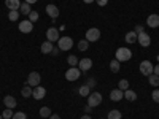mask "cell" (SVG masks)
<instances>
[{"label": "cell", "mask_w": 159, "mask_h": 119, "mask_svg": "<svg viewBox=\"0 0 159 119\" xmlns=\"http://www.w3.org/2000/svg\"><path fill=\"white\" fill-rule=\"evenodd\" d=\"M32 92H34V89H32L29 84H25V86L21 89V94H22V97H24V99H29V97H32Z\"/></svg>", "instance_id": "cell-20"}, {"label": "cell", "mask_w": 159, "mask_h": 119, "mask_svg": "<svg viewBox=\"0 0 159 119\" xmlns=\"http://www.w3.org/2000/svg\"><path fill=\"white\" fill-rule=\"evenodd\" d=\"M96 2H97V5H99V7H105V5L108 3V0H96Z\"/></svg>", "instance_id": "cell-38"}, {"label": "cell", "mask_w": 159, "mask_h": 119, "mask_svg": "<svg viewBox=\"0 0 159 119\" xmlns=\"http://www.w3.org/2000/svg\"><path fill=\"white\" fill-rule=\"evenodd\" d=\"M8 19H10L11 22H16V21L19 19V11H18V10H10V13H8Z\"/></svg>", "instance_id": "cell-25"}, {"label": "cell", "mask_w": 159, "mask_h": 119, "mask_svg": "<svg viewBox=\"0 0 159 119\" xmlns=\"http://www.w3.org/2000/svg\"><path fill=\"white\" fill-rule=\"evenodd\" d=\"M59 38H61V35H59V29H56V27H49V29L46 30V40H48V42L54 43V42H57Z\"/></svg>", "instance_id": "cell-9"}, {"label": "cell", "mask_w": 159, "mask_h": 119, "mask_svg": "<svg viewBox=\"0 0 159 119\" xmlns=\"http://www.w3.org/2000/svg\"><path fill=\"white\" fill-rule=\"evenodd\" d=\"M67 62H69V65H70V67H78V62H80V59L76 57V56H69L67 57Z\"/></svg>", "instance_id": "cell-28"}, {"label": "cell", "mask_w": 159, "mask_h": 119, "mask_svg": "<svg viewBox=\"0 0 159 119\" xmlns=\"http://www.w3.org/2000/svg\"><path fill=\"white\" fill-rule=\"evenodd\" d=\"M84 3H92V2H96V0H83Z\"/></svg>", "instance_id": "cell-44"}, {"label": "cell", "mask_w": 159, "mask_h": 119, "mask_svg": "<svg viewBox=\"0 0 159 119\" xmlns=\"http://www.w3.org/2000/svg\"><path fill=\"white\" fill-rule=\"evenodd\" d=\"M157 60H159V56H157Z\"/></svg>", "instance_id": "cell-47"}, {"label": "cell", "mask_w": 159, "mask_h": 119, "mask_svg": "<svg viewBox=\"0 0 159 119\" xmlns=\"http://www.w3.org/2000/svg\"><path fill=\"white\" fill-rule=\"evenodd\" d=\"M118 89L127 90V89H129V81H127V79H121V81H119V84H118Z\"/></svg>", "instance_id": "cell-31"}, {"label": "cell", "mask_w": 159, "mask_h": 119, "mask_svg": "<svg viewBox=\"0 0 159 119\" xmlns=\"http://www.w3.org/2000/svg\"><path fill=\"white\" fill-rule=\"evenodd\" d=\"M78 94L81 95V97H88V95L91 94V87H89V86H86V84H84V86H81V87L78 89Z\"/></svg>", "instance_id": "cell-26"}, {"label": "cell", "mask_w": 159, "mask_h": 119, "mask_svg": "<svg viewBox=\"0 0 159 119\" xmlns=\"http://www.w3.org/2000/svg\"><path fill=\"white\" fill-rule=\"evenodd\" d=\"M45 95H46V89H45L43 86H35V87H34L32 97H34L35 100H42V99H45Z\"/></svg>", "instance_id": "cell-12"}, {"label": "cell", "mask_w": 159, "mask_h": 119, "mask_svg": "<svg viewBox=\"0 0 159 119\" xmlns=\"http://www.w3.org/2000/svg\"><path fill=\"white\" fill-rule=\"evenodd\" d=\"M88 46H89L88 40H81V42H78V49H80V51H86Z\"/></svg>", "instance_id": "cell-30"}, {"label": "cell", "mask_w": 159, "mask_h": 119, "mask_svg": "<svg viewBox=\"0 0 159 119\" xmlns=\"http://www.w3.org/2000/svg\"><path fill=\"white\" fill-rule=\"evenodd\" d=\"M124 38H126V43H130V45H132V43L137 42V33H135V32H127Z\"/></svg>", "instance_id": "cell-23"}, {"label": "cell", "mask_w": 159, "mask_h": 119, "mask_svg": "<svg viewBox=\"0 0 159 119\" xmlns=\"http://www.w3.org/2000/svg\"><path fill=\"white\" fill-rule=\"evenodd\" d=\"M46 13H48V16H49L52 21L59 18V8H57L56 5H52V3L46 5Z\"/></svg>", "instance_id": "cell-13"}, {"label": "cell", "mask_w": 159, "mask_h": 119, "mask_svg": "<svg viewBox=\"0 0 159 119\" xmlns=\"http://www.w3.org/2000/svg\"><path fill=\"white\" fill-rule=\"evenodd\" d=\"M81 70H80L78 67H70L67 72H65V79H67V81H76V79L80 78V73Z\"/></svg>", "instance_id": "cell-6"}, {"label": "cell", "mask_w": 159, "mask_h": 119, "mask_svg": "<svg viewBox=\"0 0 159 119\" xmlns=\"http://www.w3.org/2000/svg\"><path fill=\"white\" fill-rule=\"evenodd\" d=\"M91 110H92V107H89V105H86V107H84V111H86V113H89Z\"/></svg>", "instance_id": "cell-42"}, {"label": "cell", "mask_w": 159, "mask_h": 119, "mask_svg": "<svg viewBox=\"0 0 159 119\" xmlns=\"http://www.w3.org/2000/svg\"><path fill=\"white\" fill-rule=\"evenodd\" d=\"M110 99H111L113 102L123 100V99H124V90H121V89H113V90L110 92Z\"/></svg>", "instance_id": "cell-14"}, {"label": "cell", "mask_w": 159, "mask_h": 119, "mask_svg": "<svg viewBox=\"0 0 159 119\" xmlns=\"http://www.w3.org/2000/svg\"><path fill=\"white\" fill-rule=\"evenodd\" d=\"M121 117H123V114L119 110H110L108 116H107V119H121Z\"/></svg>", "instance_id": "cell-22"}, {"label": "cell", "mask_w": 159, "mask_h": 119, "mask_svg": "<svg viewBox=\"0 0 159 119\" xmlns=\"http://www.w3.org/2000/svg\"><path fill=\"white\" fill-rule=\"evenodd\" d=\"M25 2H27L29 5H32V3H35V2H38V0H25Z\"/></svg>", "instance_id": "cell-43"}, {"label": "cell", "mask_w": 159, "mask_h": 119, "mask_svg": "<svg viewBox=\"0 0 159 119\" xmlns=\"http://www.w3.org/2000/svg\"><path fill=\"white\" fill-rule=\"evenodd\" d=\"M57 48L61 49V51H69V49H72L73 48V40L70 38V37H61L59 40H57Z\"/></svg>", "instance_id": "cell-2"}, {"label": "cell", "mask_w": 159, "mask_h": 119, "mask_svg": "<svg viewBox=\"0 0 159 119\" xmlns=\"http://www.w3.org/2000/svg\"><path fill=\"white\" fill-rule=\"evenodd\" d=\"M99 38H100V30L97 27H92V29H88L86 30V40H88L89 43L97 42Z\"/></svg>", "instance_id": "cell-7"}, {"label": "cell", "mask_w": 159, "mask_h": 119, "mask_svg": "<svg viewBox=\"0 0 159 119\" xmlns=\"http://www.w3.org/2000/svg\"><path fill=\"white\" fill-rule=\"evenodd\" d=\"M147 24H148V27H151V29L159 27V15H150L148 19H147Z\"/></svg>", "instance_id": "cell-15"}, {"label": "cell", "mask_w": 159, "mask_h": 119, "mask_svg": "<svg viewBox=\"0 0 159 119\" xmlns=\"http://www.w3.org/2000/svg\"><path fill=\"white\" fill-rule=\"evenodd\" d=\"M80 119H91V117H89L88 114H84V116H81V117H80Z\"/></svg>", "instance_id": "cell-45"}, {"label": "cell", "mask_w": 159, "mask_h": 119, "mask_svg": "<svg viewBox=\"0 0 159 119\" xmlns=\"http://www.w3.org/2000/svg\"><path fill=\"white\" fill-rule=\"evenodd\" d=\"M19 13H22V15H25V16H29V13L32 11V8H30V5L27 3V2H24V3H21V7H19Z\"/></svg>", "instance_id": "cell-24"}, {"label": "cell", "mask_w": 159, "mask_h": 119, "mask_svg": "<svg viewBox=\"0 0 159 119\" xmlns=\"http://www.w3.org/2000/svg\"><path fill=\"white\" fill-rule=\"evenodd\" d=\"M59 52H61V49H59V48H52V51H51V54H54V56H57Z\"/></svg>", "instance_id": "cell-39"}, {"label": "cell", "mask_w": 159, "mask_h": 119, "mask_svg": "<svg viewBox=\"0 0 159 119\" xmlns=\"http://www.w3.org/2000/svg\"><path fill=\"white\" fill-rule=\"evenodd\" d=\"M11 119H25V114H24L22 111H16L15 114H13Z\"/></svg>", "instance_id": "cell-35"}, {"label": "cell", "mask_w": 159, "mask_h": 119, "mask_svg": "<svg viewBox=\"0 0 159 119\" xmlns=\"http://www.w3.org/2000/svg\"><path fill=\"white\" fill-rule=\"evenodd\" d=\"M132 57V51L129 48H118L116 49V60L119 62H127Z\"/></svg>", "instance_id": "cell-1"}, {"label": "cell", "mask_w": 159, "mask_h": 119, "mask_svg": "<svg viewBox=\"0 0 159 119\" xmlns=\"http://www.w3.org/2000/svg\"><path fill=\"white\" fill-rule=\"evenodd\" d=\"M124 99H127L129 102H135V100H137V92L132 90V89L124 90Z\"/></svg>", "instance_id": "cell-18"}, {"label": "cell", "mask_w": 159, "mask_h": 119, "mask_svg": "<svg viewBox=\"0 0 159 119\" xmlns=\"http://www.w3.org/2000/svg\"><path fill=\"white\" fill-rule=\"evenodd\" d=\"M78 68L81 70V72H88V70H91V68H92V59H89V57L80 59V62H78Z\"/></svg>", "instance_id": "cell-10"}, {"label": "cell", "mask_w": 159, "mask_h": 119, "mask_svg": "<svg viewBox=\"0 0 159 119\" xmlns=\"http://www.w3.org/2000/svg\"><path fill=\"white\" fill-rule=\"evenodd\" d=\"M32 30H34V22H30L29 19L19 22V32H22V33H30Z\"/></svg>", "instance_id": "cell-11"}, {"label": "cell", "mask_w": 159, "mask_h": 119, "mask_svg": "<svg viewBox=\"0 0 159 119\" xmlns=\"http://www.w3.org/2000/svg\"><path fill=\"white\" fill-rule=\"evenodd\" d=\"M5 5H7V8H10V10H19L21 2H19V0H5Z\"/></svg>", "instance_id": "cell-19"}, {"label": "cell", "mask_w": 159, "mask_h": 119, "mask_svg": "<svg viewBox=\"0 0 159 119\" xmlns=\"http://www.w3.org/2000/svg\"><path fill=\"white\" fill-rule=\"evenodd\" d=\"M49 119H61V116H59V114H51Z\"/></svg>", "instance_id": "cell-41"}, {"label": "cell", "mask_w": 159, "mask_h": 119, "mask_svg": "<svg viewBox=\"0 0 159 119\" xmlns=\"http://www.w3.org/2000/svg\"><path fill=\"white\" fill-rule=\"evenodd\" d=\"M140 73L143 75V76H150V75H153V68H154V65L150 62V60H143L142 64H140Z\"/></svg>", "instance_id": "cell-4"}, {"label": "cell", "mask_w": 159, "mask_h": 119, "mask_svg": "<svg viewBox=\"0 0 159 119\" xmlns=\"http://www.w3.org/2000/svg\"><path fill=\"white\" fill-rule=\"evenodd\" d=\"M0 119H3V117H2V114H0Z\"/></svg>", "instance_id": "cell-46"}, {"label": "cell", "mask_w": 159, "mask_h": 119, "mask_svg": "<svg viewBox=\"0 0 159 119\" xmlns=\"http://www.w3.org/2000/svg\"><path fill=\"white\" fill-rule=\"evenodd\" d=\"M134 32H135V33H142V32H145V30H143V25H142V24H137V25H135V29H134Z\"/></svg>", "instance_id": "cell-36"}, {"label": "cell", "mask_w": 159, "mask_h": 119, "mask_svg": "<svg viewBox=\"0 0 159 119\" xmlns=\"http://www.w3.org/2000/svg\"><path fill=\"white\" fill-rule=\"evenodd\" d=\"M3 103H5V107L7 108H16V105H18V102H16V99L13 97V95H7L5 99H3Z\"/></svg>", "instance_id": "cell-16"}, {"label": "cell", "mask_w": 159, "mask_h": 119, "mask_svg": "<svg viewBox=\"0 0 159 119\" xmlns=\"http://www.w3.org/2000/svg\"><path fill=\"white\" fill-rule=\"evenodd\" d=\"M40 83H42V76H40L38 72H32V73H29V76H27V84H29L30 87L40 86Z\"/></svg>", "instance_id": "cell-5"}, {"label": "cell", "mask_w": 159, "mask_h": 119, "mask_svg": "<svg viewBox=\"0 0 159 119\" xmlns=\"http://www.w3.org/2000/svg\"><path fill=\"white\" fill-rule=\"evenodd\" d=\"M102 103V94L100 92H92V94L88 95V105L89 107H99V105Z\"/></svg>", "instance_id": "cell-3"}, {"label": "cell", "mask_w": 159, "mask_h": 119, "mask_svg": "<svg viewBox=\"0 0 159 119\" xmlns=\"http://www.w3.org/2000/svg\"><path fill=\"white\" fill-rule=\"evenodd\" d=\"M13 114H15V113L11 111V108H5V111L2 113V117H3V119H11Z\"/></svg>", "instance_id": "cell-32"}, {"label": "cell", "mask_w": 159, "mask_h": 119, "mask_svg": "<svg viewBox=\"0 0 159 119\" xmlns=\"http://www.w3.org/2000/svg\"><path fill=\"white\" fill-rule=\"evenodd\" d=\"M151 99H153L156 103H159V89H154V90L151 92Z\"/></svg>", "instance_id": "cell-34"}, {"label": "cell", "mask_w": 159, "mask_h": 119, "mask_svg": "<svg viewBox=\"0 0 159 119\" xmlns=\"http://www.w3.org/2000/svg\"><path fill=\"white\" fill-rule=\"evenodd\" d=\"M29 21H30V22L38 21V13H37V11H30V13H29Z\"/></svg>", "instance_id": "cell-33"}, {"label": "cell", "mask_w": 159, "mask_h": 119, "mask_svg": "<svg viewBox=\"0 0 159 119\" xmlns=\"http://www.w3.org/2000/svg\"><path fill=\"white\" fill-rule=\"evenodd\" d=\"M148 81H150V84H151V86H159V76L153 73V75H150V76H148Z\"/></svg>", "instance_id": "cell-29"}, {"label": "cell", "mask_w": 159, "mask_h": 119, "mask_svg": "<svg viewBox=\"0 0 159 119\" xmlns=\"http://www.w3.org/2000/svg\"><path fill=\"white\" fill-rule=\"evenodd\" d=\"M153 73H154V75H157V76H159V64H157V65H156V67H154V68H153Z\"/></svg>", "instance_id": "cell-40"}, {"label": "cell", "mask_w": 159, "mask_h": 119, "mask_svg": "<svg viewBox=\"0 0 159 119\" xmlns=\"http://www.w3.org/2000/svg\"><path fill=\"white\" fill-rule=\"evenodd\" d=\"M52 48H54V45H52L51 42H48V40L45 43H42V46H40V49H42L43 54H49V52L52 51Z\"/></svg>", "instance_id": "cell-17"}, {"label": "cell", "mask_w": 159, "mask_h": 119, "mask_svg": "<svg viewBox=\"0 0 159 119\" xmlns=\"http://www.w3.org/2000/svg\"><path fill=\"white\" fill-rule=\"evenodd\" d=\"M119 68H121V62L119 60H110V70L113 72V73H118L119 72Z\"/></svg>", "instance_id": "cell-21"}, {"label": "cell", "mask_w": 159, "mask_h": 119, "mask_svg": "<svg viewBox=\"0 0 159 119\" xmlns=\"http://www.w3.org/2000/svg\"><path fill=\"white\" fill-rule=\"evenodd\" d=\"M137 42L140 43V46H143V48H148V46L151 45V37H150L147 32L137 33Z\"/></svg>", "instance_id": "cell-8"}, {"label": "cell", "mask_w": 159, "mask_h": 119, "mask_svg": "<svg viewBox=\"0 0 159 119\" xmlns=\"http://www.w3.org/2000/svg\"><path fill=\"white\" fill-rule=\"evenodd\" d=\"M86 86H89V87H94L96 86V79H88V83H86Z\"/></svg>", "instance_id": "cell-37"}, {"label": "cell", "mask_w": 159, "mask_h": 119, "mask_svg": "<svg viewBox=\"0 0 159 119\" xmlns=\"http://www.w3.org/2000/svg\"><path fill=\"white\" fill-rule=\"evenodd\" d=\"M38 113H40V116L42 117H49L52 113H51V110H49V107H42L38 110Z\"/></svg>", "instance_id": "cell-27"}]
</instances>
